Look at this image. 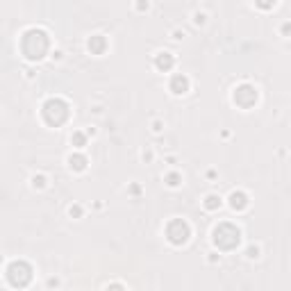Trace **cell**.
I'll list each match as a JSON object with an SVG mask.
<instances>
[{"instance_id":"6da1fadb","label":"cell","mask_w":291,"mask_h":291,"mask_svg":"<svg viewBox=\"0 0 291 291\" xmlns=\"http://www.w3.org/2000/svg\"><path fill=\"white\" fill-rule=\"evenodd\" d=\"M48 50H50V37L44 30L32 28V30H28L21 37V53H23L25 60L41 62L48 55Z\"/></svg>"},{"instance_id":"9a60e30c","label":"cell","mask_w":291,"mask_h":291,"mask_svg":"<svg viewBox=\"0 0 291 291\" xmlns=\"http://www.w3.org/2000/svg\"><path fill=\"white\" fill-rule=\"evenodd\" d=\"M180 182H182V178H180L178 173H168V175H166V184H168V187H178Z\"/></svg>"},{"instance_id":"5b68a950","label":"cell","mask_w":291,"mask_h":291,"mask_svg":"<svg viewBox=\"0 0 291 291\" xmlns=\"http://www.w3.org/2000/svg\"><path fill=\"white\" fill-rule=\"evenodd\" d=\"M189 237H191V227H189V223L184 218H173V221L166 223V239L173 246L187 243Z\"/></svg>"},{"instance_id":"7c38bea8","label":"cell","mask_w":291,"mask_h":291,"mask_svg":"<svg viewBox=\"0 0 291 291\" xmlns=\"http://www.w3.org/2000/svg\"><path fill=\"white\" fill-rule=\"evenodd\" d=\"M205 207H207L209 212L218 209V207H221V198H218V196H207V198H205Z\"/></svg>"},{"instance_id":"d6986e66","label":"cell","mask_w":291,"mask_h":291,"mask_svg":"<svg viewBox=\"0 0 291 291\" xmlns=\"http://www.w3.org/2000/svg\"><path fill=\"white\" fill-rule=\"evenodd\" d=\"M259 255V250H257V248H248V257H257Z\"/></svg>"},{"instance_id":"5bb4252c","label":"cell","mask_w":291,"mask_h":291,"mask_svg":"<svg viewBox=\"0 0 291 291\" xmlns=\"http://www.w3.org/2000/svg\"><path fill=\"white\" fill-rule=\"evenodd\" d=\"M255 5L259 7V10L268 12V10H273V7H275V0H255Z\"/></svg>"},{"instance_id":"e0dca14e","label":"cell","mask_w":291,"mask_h":291,"mask_svg":"<svg viewBox=\"0 0 291 291\" xmlns=\"http://www.w3.org/2000/svg\"><path fill=\"white\" fill-rule=\"evenodd\" d=\"M80 214H82V209H80L78 205H75V207H71V216H80Z\"/></svg>"},{"instance_id":"8fae6325","label":"cell","mask_w":291,"mask_h":291,"mask_svg":"<svg viewBox=\"0 0 291 291\" xmlns=\"http://www.w3.org/2000/svg\"><path fill=\"white\" fill-rule=\"evenodd\" d=\"M87 164H89V162H87V157H84V155L75 153V155H71V157H69V166L73 168V171H84V168H87Z\"/></svg>"},{"instance_id":"ffe728a7","label":"cell","mask_w":291,"mask_h":291,"mask_svg":"<svg viewBox=\"0 0 291 291\" xmlns=\"http://www.w3.org/2000/svg\"><path fill=\"white\" fill-rule=\"evenodd\" d=\"M196 23H198V25L205 23V16H202V14H196Z\"/></svg>"},{"instance_id":"9c48e42d","label":"cell","mask_w":291,"mask_h":291,"mask_svg":"<svg viewBox=\"0 0 291 291\" xmlns=\"http://www.w3.org/2000/svg\"><path fill=\"white\" fill-rule=\"evenodd\" d=\"M230 207L234 212H241V209L248 207V196L243 191H232L230 193Z\"/></svg>"},{"instance_id":"277c9868","label":"cell","mask_w":291,"mask_h":291,"mask_svg":"<svg viewBox=\"0 0 291 291\" xmlns=\"http://www.w3.org/2000/svg\"><path fill=\"white\" fill-rule=\"evenodd\" d=\"M32 273H35V271H32V266L28 264V261L16 259V261H12L10 266H7L5 275H7V282H10L14 289H25V286L32 282Z\"/></svg>"},{"instance_id":"4fadbf2b","label":"cell","mask_w":291,"mask_h":291,"mask_svg":"<svg viewBox=\"0 0 291 291\" xmlns=\"http://www.w3.org/2000/svg\"><path fill=\"white\" fill-rule=\"evenodd\" d=\"M71 143H73L75 148H82L84 143H87V134H84V132H73V137H71Z\"/></svg>"},{"instance_id":"2e32d148","label":"cell","mask_w":291,"mask_h":291,"mask_svg":"<svg viewBox=\"0 0 291 291\" xmlns=\"http://www.w3.org/2000/svg\"><path fill=\"white\" fill-rule=\"evenodd\" d=\"M32 187H35V189L46 187V178H44V175H35V178H32Z\"/></svg>"},{"instance_id":"30bf717a","label":"cell","mask_w":291,"mask_h":291,"mask_svg":"<svg viewBox=\"0 0 291 291\" xmlns=\"http://www.w3.org/2000/svg\"><path fill=\"white\" fill-rule=\"evenodd\" d=\"M89 50H91V55H103L107 50V39L103 35H94L89 39Z\"/></svg>"},{"instance_id":"3957f363","label":"cell","mask_w":291,"mask_h":291,"mask_svg":"<svg viewBox=\"0 0 291 291\" xmlns=\"http://www.w3.org/2000/svg\"><path fill=\"white\" fill-rule=\"evenodd\" d=\"M212 241L218 250H234L241 243V232L232 223H218L212 232Z\"/></svg>"},{"instance_id":"52a82bcc","label":"cell","mask_w":291,"mask_h":291,"mask_svg":"<svg viewBox=\"0 0 291 291\" xmlns=\"http://www.w3.org/2000/svg\"><path fill=\"white\" fill-rule=\"evenodd\" d=\"M168 87H171V91L175 96H184L189 91V78L182 75V73H175L171 78V84H168Z\"/></svg>"},{"instance_id":"8992f818","label":"cell","mask_w":291,"mask_h":291,"mask_svg":"<svg viewBox=\"0 0 291 291\" xmlns=\"http://www.w3.org/2000/svg\"><path fill=\"white\" fill-rule=\"evenodd\" d=\"M257 98H259V94H257V89L252 87V84H241V87H237L234 94H232L234 105L241 107V109H250L252 105L257 103Z\"/></svg>"},{"instance_id":"ac0fdd59","label":"cell","mask_w":291,"mask_h":291,"mask_svg":"<svg viewBox=\"0 0 291 291\" xmlns=\"http://www.w3.org/2000/svg\"><path fill=\"white\" fill-rule=\"evenodd\" d=\"M282 35H291V23H284V25H282Z\"/></svg>"},{"instance_id":"7a4b0ae2","label":"cell","mask_w":291,"mask_h":291,"mask_svg":"<svg viewBox=\"0 0 291 291\" xmlns=\"http://www.w3.org/2000/svg\"><path fill=\"white\" fill-rule=\"evenodd\" d=\"M69 114H71L69 103L62 98H48L44 103V107H41V116H44L46 125H50V128L64 125L69 121Z\"/></svg>"},{"instance_id":"ba28073f","label":"cell","mask_w":291,"mask_h":291,"mask_svg":"<svg viewBox=\"0 0 291 291\" xmlns=\"http://www.w3.org/2000/svg\"><path fill=\"white\" fill-rule=\"evenodd\" d=\"M173 64H175V57H173L171 53H159L157 60H155V66H157V71H162V73H168V71L173 69Z\"/></svg>"}]
</instances>
